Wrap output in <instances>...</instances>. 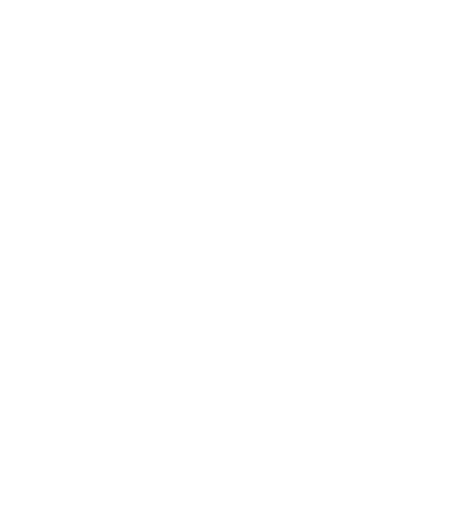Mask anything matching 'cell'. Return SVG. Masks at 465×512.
Listing matches in <instances>:
<instances>
[]
</instances>
